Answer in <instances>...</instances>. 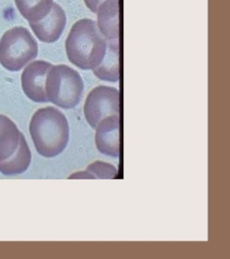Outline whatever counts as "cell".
I'll list each match as a JSON object with an SVG mask.
<instances>
[{
    "instance_id": "cell-1",
    "label": "cell",
    "mask_w": 230,
    "mask_h": 259,
    "mask_svg": "<svg viewBox=\"0 0 230 259\" xmlns=\"http://www.w3.org/2000/svg\"><path fill=\"white\" fill-rule=\"evenodd\" d=\"M30 134L36 151L41 156L52 158L67 148L70 128L65 115L55 107L47 106L33 114Z\"/></svg>"
},
{
    "instance_id": "cell-2",
    "label": "cell",
    "mask_w": 230,
    "mask_h": 259,
    "mask_svg": "<svg viewBox=\"0 0 230 259\" xmlns=\"http://www.w3.org/2000/svg\"><path fill=\"white\" fill-rule=\"evenodd\" d=\"M106 39L92 19H81L72 27L66 41V52L73 64L82 70L94 69L106 52Z\"/></svg>"
},
{
    "instance_id": "cell-3",
    "label": "cell",
    "mask_w": 230,
    "mask_h": 259,
    "mask_svg": "<svg viewBox=\"0 0 230 259\" xmlns=\"http://www.w3.org/2000/svg\"><path fill=\"white\" fill-rule=\"evenodd\" d=\"M80 74L67 65L53 66L47 73L45 89L47 100L63 109H71L80 103L84 93Z\"/></svg>"
},
{
    "instance_id": "cell-4",
    "label": "cell",
    "mask_w": 230,
    "mask_h": 259,
    "mask_svg": "<svg viewBox=\"0 0 230 259\" xmlns=\"http://www.w3.org/2000/svg\"><path fill=\"white\" fill-rule=\"evenodd\" d=\"M38 55V45L24 27H14L0 40V64L12 72L20 71Z\"/></svg>"
},
{
    "instance_id": "cell-5",
    "label": "cell",
    "mask_w": 230,
    "mask_h": 259,
    "mask_svg": "<svg viewBox=\"0 0 230 259\" xmlns=\"http://www.w3.org/2000/svg\"><path fill=\"white\" fill-rule=\"evenodd\" d=\"M84 114L90 126L96 129L102 119L119 115V91L115 88L99 85L86 98Z\"/></svg>"
},
{
    "instance_id": "cell-6",
    "label": "cell",
    "mask_w": 230,
    "mask_h": 259,
    "mask_svg": "<svg viewBox=\"0 0 230 259\" xmlns=\"http://www.w3.org/2000/svg\"><path fill=\"white\" fill-rule=\"evenodd\" d=\"M53 65L45 61H36L27 66L21 75L22 89L27 97L36 103H47L45 83Z\"/></svg>"
},
{
    "instance_id": "cell-7",
    "label": "cell",
    "mask_w": 230,
    "mask_h": 259,
    "mask_svg": "<svg viewBox=\"0 0 230 259\" xmlns=\"http://www.w3.org/2000/svg\"><path fill=\"white\" fill-rule=\"evenodd\" d=\"M33 32L41 41L53 44L59 40L67 24L64 10L56 3H53L50 12L45 18L37 22H30Z\"/></svg>"
},
{
    "instance_id": "cell-8",
    "label": "cell",
    "mask_w": 230,
    "mask_h": 259,
    "mask_svg": "<svg viewBox=\"0 0 230 259\" xmlns=\"http://www.w3.org/2000/svg\"><path fill=\"white\" fill-rule=\"evenodd\" d=\"M119 115H112L103 118L96 127L95 144L97 150L105 156H119L120 138Z\"/></svg>"
},
{
    "instance_id": "cell-9",
    "label": "cell",
    "mask_w": 230,
    "mask_h": 259,
    "mask_svg": "<svg viewBox=\"0 0 230 259\" xmlns=\"http://www.w3.org/2000/svg\"><path fill=\"white\" fill-rule=\"evenodd\" d=\"M97 27L108 41L119 38V0H105L97 9Z\"/></svg>"
},
{
    "instance_id": "cell-10",
    "label": "cell",
    "mask_w": 230,
    "mask_h": 259,
    "mask_svg": "<svg viewBox=\"0 0 230 259\" xmlns=\"http://www.w3.org/2000/svg\"><path fill=\"white\" fill-rule=\"evenodd\" d=\"M22 133L6 115L0 114V162L9 159L18 150Z\"/></svg>"
},
{
    "instance_id": "cell-11",
    "label": "cell",
    "mask_w": 230,
    "mask_h": 259,
    "mask_svg": "<svg viewBox=\"0 0 230 259\" xmlns=\"http://www.w3.org/2000/svg\"><path fill=\"white\" fill-rule=\"evenodd\" d=\"M119 42L108 41L106 52L102 62L92 69L95 75L104 81L118 82L119 80Z\"/></svg>"
},
{
    "instance_id": "cell-12",
    "label": "cell",
    "mask_w": 230,
    "mask_h": 259,
    "mask_svg": "<svg viewBox=\"0 0 230 259\" xmlns=\"http://www.w3.org/2000/svg\"><path fill=\"white\" fill-rule=\"evenodd\" d=\"M31 152L25 137L21 135L18 150L9 159L0 162V173L5 176H18L23 174L30 167Z\"/></svg>"
},
{
    "instance_id": "cell-13",
    "label": "cell",
    "mask_w": 230,
    "mask_h": 259,
    "mask_svg": "<svg viewBox=\"0 0 230 259\" xmlns=\"http://www.w3.org/2000/svg\"><path fill=\"white\" fill-rule=\"evenodd\" d=\"M53 0H15L16 6L26 20L37 22L50 12Z\"/></svg>"
},
{
    "instance_id": "cell-14",
    "label": "cell",
    "mask_w": 230,
    "mask_h": 259,
    "mask_svg": "<svg viewBox=\"0 0 230 259\" xmlns=\"http://www.w3.org/2000/svg\"><path fill=\"white\" fill-rule=\"evenodd\" d=\"M86 171L92 174L95 179H113L118 176V168L114 165L102 161L92 162L87 167Z\"/></svg>"
},
{
    "instance_id": "cell-15",
    "label": "cell",
    "mask_w": 230,
    "mask_h": 259,
    "mask_svg": "<svg viewBox=\"0 0 230 259\" xmlns=\"http://www.w3.org/2000/svg\"><path fill=\"white\" fill-rule=\"evenodd\" d=\"M105 0H84L86 6L88 9L92 12H97L99 6L104 2Z\"/></svg>"
},
{
    "instance_id": "cell-16",
    "label": "cell",
    "mask_w": 230,
    "mask_h": 259,
    "mask_svg": "<svg viewBox=\"0 0 230 259\" xmlns=\"http://www.w3.org/2000/svg\"><path fill=\"white\" fill-rule=\"evenodd\" d=\"M69 178L74 179H95V177L92 174H90L88 171H79L71 175Z\"/></svg>"
}]
</instances>
